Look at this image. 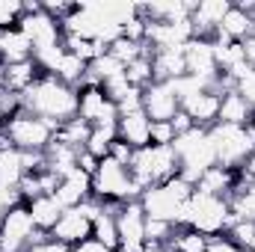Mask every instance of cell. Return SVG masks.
<instances>
[{
	"instance_id": "cell-1",
	"label": "cell",
	"mask_w": 255,
	"mask_h": 252,
	"mask_svg": "<svg viewBox=\"0 0 255 252\" xmlns=\"http://www.w3.org/2000/svg\"><path fill=\"white\" fill-rule=\"evenodd\" d=\"M21 107L45 122L63 125L68 119L77 116V89L68 86L63 80H57L54 74H42L24 95H21Z\"/></svg>"
},
{
	"instance_id": "cell-2",
	"label": "cell",
	"mask_w": 255,
	"mask_h": 252,
	"mask_svg": "<svg viewBox=\"0 0 255 252\" xmlns=\"http://www.w3.org/2000/svg\"><path fill=\"white\" fill-rule=\"evenodd\" d=\"M193 184L184 181L181 175L163 181V184H154L139 196V205L145 211L148 220H160V223H169V226H181L184 229V220H187V205H190L193 196Z\"/></svg>"
},
{
	"instance_id": "cell-3",
	"label": "cell",
	"mask_w": 255,
	"mask_h": 252,
	"mask_svg": "<svg viewBox=\"0 0 255 252\" xmlns=\"http://www.w3.org/2000/svg\"><path fill=\"white\" fill-rule=\"evenodd\" d=\"M130 178L136 187L145 190L154 187V184H163L169 178L178 175V154L172 145H145V148H136L133 157H130V166H128Z\"/></svg>"
},
{
	"instance_id": "cell-4",
	"label": "cell",
	"mask_w": 255,
	"mask_h": 252,
	"mask_svg": "<svg viewBox=\"0 0 255 252\" xmlns=\"http://www.w3.org/2000/svg\"><path fill=\"white\" fill-rule=\"evenodd\" d=\"M172 148L178 154V175L190 181L193 187L211 166H217V154H214L208 127H190L187 133H178Z\"/></svg>"
},
{
	"instance_id": "cell-5",
	"label": "cell",
	"mask_w": 255,
	"mask_h": 252,
	"mask_svg": "<svg viewBox=\"0 0 255 252\" xmlns=\"http://www.w3.org/2000/svg\"><path fill=\"white\" fill-rule=\"evenodd\" d=\"M229 226H232V205H229V199L193 190L184 229H193V232H199L205 238H220V235L229 232Z\"/></svg>"
},
{
	"instance_id": "cell-6",
	"label": "cell",
	"mask_w": 255,
	"mask_h": 252,
	"mask_svg": "<svg viewBox=\"0 0 255 252\" xmlns=\"http://www.w3.org/2000/svg\"><path fill=\"white\" fill-rule=\"evenodd\" d=\"M217 163L226 169H244V163L250 160V154L255 151V125H226L217 122L214 127H208Z\"/></svg>"
},
{
	"instance_id": "cell-7",
	"label": "cell",
	"mask_w": 255,
	"mask_h": 252,
	"mask_svg": "<svg viewBox=\"0 0 255 252\" xmlns=\"http://www.w3.org/2000/svg\"><path fill=\"white\" fill-rule=\"evenodd\" d=\"M92 196L104 205H125V202H136L142 190L133 184L128 166L116 163L113 157H104L92 175Z\"/></svg>"
},
{
	"instance_id": "cell-8",
	"label": "cell",
	"mask_w": 255,
	"mask_h": 252,
	"mask_svg": "<svg viewBox=\"0 0 255 252\" xmlns=\"http://www.w3.org/2000/svg\"><path fill=\"white\" fill-rule=\"evenodd\" d=\"M57 127L60 125L45 122V119H39L27 110H18L15 116H9L3 122V133L9 136L12 148H18V151H45L54 142Z\"/></svg>"
},
{
	"instance_id": "cell-9",
	"label": "cell",
	"mask_w": 255,
	"mask_h": 252,
	"mask_svg": "<svg viewBox=\"0 0 255 252\" xmlns=\"http://www.w3.org/2000/svg\"><path fill=\"white\" fill-rule=\"evenodd\" d=\"M18 30L30 39L33 51L63 45V24L42 9V3H24V15L18 21Z\"/></svg>"
},
{
	"instance_id": "cell-10",
	"label": "cell",
	"mask_w": 255,
	"mask_h": 252,
	"mask_svg": "<svg viewBox=\"0 0 255 252\" xmlns=\"http://www.w3.org/2000/svg\"><path fill=\"white\" fill-rule=\"evenodd\" d=\"M36 238H39V232H36L30 208L24 202L15 205L0 220V252H27Z\"/></svg>"
},
{
	"instance_id": "cell-11",
	"label": "cell",
	"mask_w": 255,
	"mask_h": 252,
	"mask_svg": "<svg viewBox=\"0 0 255 252\" xmlns=\"http://www.w3.org/2000/svg\"><path fill=\"white\" fill-rule=\"evenodd\" d=\"M116 226H119V250L116 252H142L145 241V211L136 202H125L116 208Z\"/></svg>"
},
{
	"instance_id": "cell-12",
	"label": "cell",
	"mask_w": 255,
	"mask_h": 252,
	"mask_svg": "<svg viewBox=\"0 0 255 252\" xmlns=\"http://www.w3.org/2000/svg\"><path fill=\"white\" fill-rule=\"evenodd\" d=\"M77 116L89 125H116L119 107L104 95L101 86H80L77 89Z\"/></svg>"
},
{
	"instance_id": "cell-13",
	"label": "cell",
	"mask_w": 255,
	"mask_h": 252,
	"mask_svg": "<svg viewBox=\"0 0 255 252\" xmlns=\"http://www.w3.org/2000/svg\"><path fill=\"white\" fill-rule=\"evenodd\" d=\"M184 63H187V74L190 77H199V80H205V83H211L217 89L220 65H217L214 39H190L184 45Z\"/></svg>"
},
{
	"instance_id": "cell-14",
	"label": "cell",
	"mask_w": 255,
	"mask_h": 252,
	"mask_svg": "<svg viewBox=\"0 0 255 252\" xmlns=\"http://www.w3.org/2000/svg\"><path fill=\"white\" fill-rule=\"evenodd\" d=\"M142 110L151 122H172L181 113V104L172 92V83H148L142 89Z\"/></svg>"
},
{
	"instance_id": "cell-15",
	"label": "cell",
	"mask_w": 255,
	"mask_h": 252,
	"mask_svg": "<svg viewBox=\"0 0 255 252\" xmlns=\"http://www.w3.org/2000/svg\"><path fill=\"white\" fill-rule=\"evenodd\" d=\"M232 9V0H202L193 6L190 24H193V39H214L220 21Z\"/></svg>"
},
{
	"instance_id": "cell-16",
	"label": "cell",
	"mask_w": 255,
	"mask_h": 252,
	"mask_svg": "<svg viewBox=\"0 0 255 252\" xmlns=\"http://www.w3.org/2000/svg\"><path fill=\"white\" fill-rule=\"evenodd\" d=\"M51 238H57L65 247H77V244H83V241L92 238V223H89L77 208H65L63 217H60V223H57L54 232H51Z\"/></svg>"
},
{
	"instance_id": "cell-17",
	"label": "cell",
	"mask_w": 255,
	"mask_h": 252,
	"mask_svg": "<svg viewBox=\"0 0 255 252\" xmlns=\"http://www.w3.org/2000/svg\"><path fill=\"white\" fill-rule=\"evenodd\" d=\"M181 110L190 116V122L196 127H214L220 122V92L205 89V92L187 98V101L181 104Z\"/></svg>"
},
{
	"instance_id": "cell-18",
	"label": "cell",
	"mask_w": 255,
	"mask_h": 252,
	"mask_svg": "<svg viewBox=\"0 0 255 252\" xmlns=\"http://www.w3.org/2000/svg\"><path fill=\"white\" fill-rule=\"evenodd\" d=\"M54 196H57V202H60L63 208H77V205H83L86 199H92V175H86L83 169L68 172L65 178H60Z\"/></svg>"
},
{
	"instance_id": "cell-19",
	"label": "cell",
	"mask_w": 255,
	"mask_h": 252,
	"mask_svg": "<svg viewBox=\"0 0 255 252\" xmlns=\"http://www.w3.org/2000/svg\"><path fill=\"white\" fill-rule=\"evenodd\" d=\"M119 139L128 142L133 151L151 145V119L145 116V110H130L119 116Z\"/></svg>"
},
{
	"instance_id": "cell-20",
	"label": "cell",
	"mask_w": 255,
	"mask_h": 252,
	"mask_svg": "<svg viewBox=\"0 0 255 252\" xmlns=\"http://www.w3.org/2000/svg\"><path fill=\"white\" fill-rule=\"evenodd\" d=\"M151 71L154 83H172L187 74L184 63V48H166V51H151Z\"/></svg>"
},
{
	"instance_id": "cell-21",
	"label": "cell",
	"mask_w": 255,
	"mask_h": 252,
	"mask_svg": "<svg viewBox=\"0 0 255 252\" xmlns=\"http://www.w3.org/2000/svg\"><path fill=\"white\" fill-rule=\"evenodd\" d=\"M27 208H30V217H33V226H36V232H42V235H51L54 232V226L60 223V217H63V205L57 202V196L51 193V196H39V199H33V202H27Z\"/></svg>"
},
{
	"instance_id": "cell-22",
	"label": "cell",
	"mask_w": 255,
	"mask_h": 252,
	"mask_svg": "<svg viewBox=\"0 0 255 252\" xmlns=\"http://www.w3.org/2000/svg\"><path fill=\"white\" fill-rule=\"evenodd\" d=\"M220 122H226V125H253L255 122V113L253 107L244 101V95L238 92V89H229V92H223L220 95Z\"/></svg>"
},
{
	"instance_id": "cell-23",
	"label": "cell",
	"mask_w": 255,
	"mask_h": 252,
	"mask_svg": "<svg viewBox=\"0 0 255 252\" xmlns=\"http://www.w3.org/2000/svg\"><path fill=\"white\" fill-rule=\"evenodd\" d=\"M253 30H255V15L244 12L241 6L232 3V9L226 12V18L220 21V27H217L214 36H223V39H229V42H244Z\"/></svg>"
},
{
	"instance_id": "cell-24",
	"label": "cell",
	"mask_w": 255,
	"mask_h": 252,
	"mask_svg": "<svg viewBox=\"0 0 255 252\" xmlns=\"http://www.w3.org/2000/svg\"><path fill=\"white\" fill-rule=\"evenodd\" d=\"M24 60H33V45L30 39L12 27V30H3L0 33V63L12 65V63H24Z\"/></svg>"
},
{
	"instance_id": "cell-25",
	"label": "cell",
	"mask_w": 255,
	"mask_h": 252,
	"mask_svg": "<svg viewBox=\"0 0 255 252\" xmlns=\"http://www.w3.org/2000/svg\"><path fill=\"white\" fill-rule=\"evenodd\" d=\"M238 178H241V169H226V166L217 163V166H211V169L196 181V190L211 193V196H226V199H229V193L235 190Z\"/></svg>"
},
{
	"instance_id": "cell-26",
	"label": "cell",
	"mask_w": 255,
	"mask_h": 252,
	"mask_svg": "<svg viewBox=\"0 0 255 252\" xmlns=\"http://www.w3.org/2000/svg\"><path fill=\"white\" fill-rule=\"evenodd\" d=\"M193 6L187 0H166V3H145L139 6V15H145L148 21H163V24H172V21H187L193 15Z\"/></svg>"
},
{
	"instance_id": "cell-27",
	"label": "cell",
	"mask_w": 255,
	"mask_h": 252,
	"mask_svg": "<svg viewBox=\"0 0 255 252\" xmlns=\"http://www.w3.org/2000/svg\"><path fill=\"white\" fill-rule=\"evenodd\" d=\"M39 77H42V68L36 65V60H24V63L6 65V92L24 95Z\"/></svg>"
},
{
	"instance_id": "cell-28",
	"label": "cell",
	"mask_w": 255,
	"mask_h": 252,
	"mask_svg": "<svg viewBox=\"0 0 255 252\" xmlns=\"http://www.w3.org/2000/svg\"><path fill=\"white\" fill-rule=\"evenodd\" d=\"M77 154H80V148H71V145L60 142V139H54V142L45 148L48 169H51L57 178H65L68 172H74V169H77Z\"/></svg>"
},
{
	"instance_id": "cell-29",
	"label": "cell",
	"mask_w": 255,
	"mask_h": 252,
	"mask_svg": "<svg viewBox=\"0 0 255 252\" xmlns=\"http://www.w3.org/2000/svg\"><path fill=\"white\" fill-rule=\"evenodd\" d=\"M27 175V160H24V151L18 148H3L0 151V187H15L24 181Z\"/></svg>"
},
{
	"instance_id": "cell-30",
	"label": "cell",
	"mask_w": 255,
	"mask_h": 252,
	"mask_svg": "<svg viewBox=\"0 0 255 252\" xmlns=\"http://www.w3.org/2000/svg\"><path fill=\"white\" fill-rule=\"evenodd\" d=\"M92 241L104 244L107 250H119V226H116V211L113 205H104V211L98 214V220L92 223Z\"/></svg>"
},
{
	"instance_id": "cell-31",
	"label": "cell",
	"mask_w": 255,
	"mask_h": 252,
	"mask_svg": "<svg viewBox=\"0 0 255 252\" xmlns=\"http://www.w3.org/2000/svg\"><path fill=\"white\" fill-rule=\"evenodd\" d=\"M119 139V122L116 125H92L89 130V139H86V151L92 154V157H98V160H104L107 154H110V145Z\"/></svg>"
},
{
	"instance_id": "cell-32",
	"label": "cell",
	"mask_w": 255,
	"mask_h": 252,
	"mask_svg": "<svg viewBox=\"0 0 255 252\" xmlns=\"http://www.w3.org/2000/svg\"><path fill=\"white\" fill-rule=\"evenodd\" d=\"M63 45L68 54H74L77 60H83V63H95L98 57H104L107 54V45H101V42H95V39H80V36H63Z\"/></svg>"
},
{
	"instance_id": "cell-33",
	"label": "cell",
	"mask_w": 255,
	"mask_h": 252,
	"mask_svg": "<svg viewBox=\"0 0 255 252\" xmlns=\"http://www.w3.org/2000/svg\"><path fill=\"white\" fill-rule=\"evenodd\" d=\"M89 130H92L89 122H83L80 116H74V119H68V122H63V125L57 127V136L54 139H60V142L71 145V148H83L86 139H89Z\"/></svg>"
},
{
	"instance_id": "cell-34",
	"label": "cell",
	"mask_w": 255,
	"mask_h": 252,
	"mask_svg": "<svg viewBox=\"0 0 255 252\" xmlns=\"http://www.w3.org/2000/svg\"><path fill=\"white\" fill-rule=\"evenodd\" d=\"M54 77L63 80V83H68V86H74V89H80V86H83V77H86V63L65 51V57L60 60L57 71H54Z\"/></svg>"
},
{
	"instance_id": "cell-35",
	"label": "cell",
	"mask_w": 255,
	"mask_h": 252,
	"mask_svg": "<svg viewBox=\"0 0 255 252\" xmlns=\"http://www.w3.org/2000/svg\"><path fill=\"white\" fill-rule=\"evenodd\" d=\"M208 244H211V238H205V235H199L193 229H181V232L172 235V241L166 244V250L169 252H205Z\"/></svg>"
},
{
	"instance_id": "cell-36",
	"label": "cell",
	"mask_w": 255,
	"mask_h": 252,
	"mask_svg": "<svg viewBox=\"0 0 255 252\" xmlns=\"http://www.w3.org/2000/svg\"><path fill=\"white\" fill-rule=\"evenodd\" d=\"M226 238L244 252H255V220H232Z\"/></svg>"
},
{
	"instance_id": "cell-37",
	"label": "cell",
	"mask_w": 255,
	"mask_h": 252,
	"mask_svg": "<svg viewBox=\"0 0 255 252\" xmlns=\"http://www.w3.org/2000/svg\"><path fill=\"white\" fill-rule=\"evenodd\" d=\"M107 54L110 57H116L122 65H130L133 60H139V57H145V54H151L148 51V45H139V42H130V39H116L113 45H107Z\"/></svg>"
},
{
	"instance_id": "cell-38",
	"label": "cell",
	"mask_w": 255,
	"mask_h": 252,
	"mask_svg": "<svg viewBox=\"0 0 255 252\" xmlns=\"http://www.w3.org/2000/svg\"><path fill=\"white\" fill-rule=\"evenodd\" d=\"M125 77L130 86H136V89H145L148 83H154V71H151V54H145V57H139V60H133L130 65H125Z\"/></svg>"
},
{
	"instance_id": "cell-39",
	"label": "cell",
	"mask_w": 255,
	"mask_h": 252,
	"mask_svg": "<svg viewBox=\"0 0 255 252\" xmlns=\"http://www.w3.org/2000/svg\"><path fill=\"white\" fill-rule=\"evenodd\" d=\"M175 235V226L169 223H160V220H148L145 217V241L148 244H157V247H166Z\"/></svg>"
},
{
	"instance_id": "cell-40",
	"label": "cell",
	"mask_w": 255,
	"mask_h": 252,
	"mask_svg": "<svg viewBox=\"0 0 255 252\" xmlns=\"http://www.w3.org/2000/svg\"><path fill=\"white\" fill-rule=\"evenodd\" d=\"M21 15H24V3L21 0H0V33L18 27Z\"/></svg>"
},
{
	"instance_id": "cell-41",
	"label": "cell",
	"mask_w": 255,
	"mask_h": 252,
	"mask_svg": "<svg viewBox=\"0 0 255 252\" xmlns=\"http://www.w3.org/2000/svg\"><path fill=\"white\" fill-rule=\"evenodd\" d=\"M145 33H148V21H145V15L130 18L125 27H122V36L130 39V42H139V45H145Z\"/></svg>"
},
{
	"instance_id": "cell-42",
	"label": "cell",
	"mask_w": 255,
	"mask_h": 252,
	"mask_svg": "<svg viewBox=\"0 0 255 252\" xmlns=\"http://www.w3.org/2000/svg\"><path fill=\"white\" fill-rule=\"evenodd\" d=\"M172 142H175L172 122H151V145H172Z\"/></svg>"
},
{
	"instance_id": "cell-43",
	"label": "cell",
	"mask_w": 255,
	"mask_h": 252,
	"mask_svg": "<svg viewBox=\"0 0 255 252\" xmlns=\"http://www.w3.org/2000/svg\"><path fill=\"white\" fill-rule=\"evenodd\" d=\"M71 247H65V244H60L57 238H51V235H42L39 232V238L30 244V250L27 252H68Z\"/></svg>"
},
{
	"instance_id": "cell-44",
	"label": "cell",
	"mask_w": 255,
	"mask_h": 252,
	"mask_svg": "<svg viewBox=\"0 0 255 252\" xmlns=\"http://www.w3.org/2000/svg\"><path fill=\"white\" fill-rule=\"evenodd\" d=\"M235 89L244 95V101L253 107V113H255V68H250V71H247V74L235 83Z\"/></svg>"
},
{
	"instance_id": "cell-45",
	"label": "cell",
	"mask_w": 255,
	"mask_h": 252,
	"mask_svg": "<svg viewBox=\"0 0 255 252\" xmlns=\"http://www.w3.org/2000/svg\"><path fill=\"white\" fill-rule=\"evenodd\" d=\"M24 199H21V193L15 187H0V220L15 208V205H21Z\"/></svg>"
},
{
	"instance_id": "cell-46",
	"label": "cell",
	"mask_w": 255,
	"mask_h": 252,
	"mask_svg": "<svg viewBox=\"0 0 255 252\" xmlns=\"http://www.w3.org/2000/svg\"><path fill=\"white\" fill-rule=\"evenodd\" d=\"M107 157H113L116 163H122V166H130V157H133V148L128 145V142H122V139H116L113 145H110V154Z\"/></svg>"
},
{
	"instance_id": "cell-47",
	"label": "cell",
	"mask_w": 255,
	"mask_h": 252,
	"mask_svg": "<svg viewBox=\"0 0 255 252\" xmlns=\"http://www.w3.org/2000/svg\"><path fill=\"white\" fill-rule=\"evenodd\" d=\"M98 157H92L86 148H80V154H77V169H83L86 175H95V169H98Z\"/></svg>"
},
{
	"instance_id": "cell-48",
	"label": "cell",
	"mask_w": 255,
	"mask_h": 252,
	"mask_svg": "<svg viewBox=\"0 0 255 252\" xmlns=\"http://www.w3.org/2000/svg\"><path fill=\"white\" fill-rule=\"evenodd\" d=\"M205 252H244V250H238L226 235H220V238H211V244H208Z\"/></svg>"
},
{
	"instance_id": "cell-49",
	"label": "cell",
	"mask_w": 255,
	"mask_h": 252,
	"mask_svg": "<svg viewBox=\"0 0 255 252\" xmlns=\"http://www.w3.org/2000/svg\"><path fill=\"white\" fill-rule=\"evenodd\" d=\"M68 252H113V250H107L104 244H98V241H83V244H77V247H71Z\"/></svg>"
},
{
	"instance_id": "cell-50",
	"label": "cell",
	"mask_w": 255,
	"mask_h": 252,
	"mask_svg": "<svg viewBox=\"0 0 255 252\" xmlns=\"http://www.w3.org/2000/svg\"><path fill=\"white\" fill-rule=\"evenodd\" d=\"M172 127H175V136H178V133H187V130H190V127H196V125L190 122V116H187V113L181 110V113H178V116L172 119Z\"/></svg>"
},
{
	"instance_id": "cell-51",
	"label": "cell",
	"mask_w": 255,
	"mask_h": 252,
	"mask_svg": "<svg viewBox=\"0 0 255 252\" xmlns=\"http://www.w3.org/2000/svg\"><path fill=\"white\" fill-rule=\"evenodd\" d=\"M241 45H244V54H247V63H250V65L255 68V30L250 33V36H247V39H244V42H241Z\"/></svg>"
},
{
	"instance_id": "cell-52",
	"label": "cell",
	"mask_w": 255,
	"mask_h": 252,
	"mask_svg": "<svg viewBox=\"0 0 255 252\" xmlns=\"http://www.w3.org/2000/svg\"><path fill=\"white\" fill-rule=\"evenodd\" d=\"M253 125H255V122H253Z\"/></svg>"
}]
</instances>
